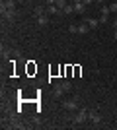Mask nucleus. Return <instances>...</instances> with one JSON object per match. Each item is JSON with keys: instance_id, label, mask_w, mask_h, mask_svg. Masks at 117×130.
<instances>
[{"instance_id": "f257e3e1", "label": "nucleus", "mask_w": 117, "mask_h": 130, "mask_svg": "<svg viewBox=\"0 0 117 130\" xmlns=\"http://www.w3.org/2000/svg\"><path fill=\"white\" fill-rule=\"evenodd\" d=\"M72 122L74 124H84V122H88V109H78L76 113L72 117Z\"/></svg>"}, {"instance_id": "f03ea898", "label": "nucleus", "mask_w": 117, "mask_h": 130, "mask_svg": "<svg viewBox=\"0 0 117 130\" xmlns=\"http://www.w3.org/2000/svg\"><path fill=\"white\" fill-rule=\"evenodd\" d=\"M62 107L67 109L68 113H76L78 109H80V105H78V99H64V101H62Z\"/></svg>"}, {"instance_id": "7ed1b4c3", "label": "nucleus", "mask_w": 117, "mask_h": 130, "mask_svg": "<svg viewBox=\"0 0 117 130\" xmlns=\"http://www.w3.org/2000/svg\"><path fill=\"white\" fill-rule=\"evenodd\" d=\"M88 122H92V124H100V122H101V115L98 113V111H94V109H88Z\"/></svg>"}, {"instance_id": "20e7f679", "label": "nucleus", "mask_w": 117, "mask_h": 130, "mask_svg": "<svg viewBox=\"0 0 117 130\" xmlns=\"http://www.w3.org/2000/svg\"><path fill=\"white\" fill-rule=\"evenodd\" d=\"M64 93H67V91H64V87L61 86V82H57L55 86H53V97H55V99H62V97H64Z\"/></svg>"}, {"instance_id": "39448f33", "label": "nucleus", "mask_w": 117, "mask_h": 130, "mask_svg": "<svg viewBox=\"0 0 117 130\" xmlns=\"http://www.w3.org/2000/svg\"><path fill=\"white\" fill-rule=\"evenodd\" d=\"M2 18H4L6 22H14L16 20V10H4L2 12Z\"/></svg>"}, {"instance_id": "423d86ee", "label": "nucleus", "mask_w": 117, "mask_h": 130, "mask_svg": "<svg viewBox=\"0 0 117 130\" xmlns=\"http://www.w3.org/2000/svg\"><path fill=\"white\" fill-rule=\"evenodd\" d=\"M82 22H84V23H88L90 29H96V27L100 25V20H94V18H82Z\"/></svg>"}, {"instance_id": "0eeeda50", "label": "nucleus", "mask_w": 117, "mask_h": 130, "mask_svg": "<svg viewBox=\"0 0 117 130\" xmlns=\"http://www.w3.org/2000/svg\"><path fill=\"white\" fill-rule=\"evenodd\" d=\"M47 14H49V16H59V14H62V10H61V8H57L55 4H49V6H47Z\"/></svg>"}, {"instance_id": "6e6552de", "label": "nucleus", "mask_w": 117, "mask_h": 130, "mask_svg": "<svg viewBox=\"0 0 117 130\" xmlns=\"http://www.w3.org/2000/svg\"><path fill=\"white\" fill-rule=\"evenodd\" d=\"M74 12H76V14H84V12H86V4H84V2H76V4H74Z\"/></svg>"}, {"instance_id": "1a4fd4ad", "label": "nucleus", "mask_w": 117, "mask_h": 130, "mask_svg": "<svg viewBox=\"0 0 117 130\" xmlns=\"http://www.w3.org/2000/svg\"><path fill=\"white\" fill-rule=\"evenodd\" d=\"M90 31V25H88V23H80V25H78V33H80V35H86V33H88Z\"/></svg>"}, {"instance_id": "9d476101", "label": "nucleus", "mask_w": 117, "mask_h": 130, "mask_svg": "<svg viewBox=\"0 0 117 130\" xmlns=\"http://www.w3.org/2000/svg\"><path fill=\"white\" fill-rule=\"evenodd\" d=\"M37 23H39L41 27L47 25V23H49V16H47V14H43V16H37Z\"/></svg>"}, {"instance_id": "9b49d317", "label": "nucleus", "mask_w": 117, "mask_h": 130, "mask_svg": "<svg viewBox=\"0 0 117 130\" xmlns=\"http://www.w3.org/2000/svg\"><path fill=\"white\" fill-rule=\"evenodd\" d=\"M62 14H74V2L64 6V8H62Z\"/></svg>"}, {"instance_id": "f8f14e48", "label": "nucleus", "mask_w": 117, "mask_h": 130, "mask_svg": "<svg viewBox=\"0 0 117 130\" xmlns=\"http://www.w3.org/2000/svg\"><path fill=\"white\" fill-rule=\"evenodd\" d=\"M109 14H111V12H109V6L103 4V6H101V16H109Z\"/></svg>"}, {"instance_id": "ddd939ff", "label": "nucleus", "mask_w": 117, "mask_h": 130, "mask_svg": "<svg viewBox=\"0 0 117 130\" xmlns=\"http://www.w3.org/2000/svg\"><path fill=\"white\" fill-rule=\"evenodd\" d=\"M33 14H35V16H43V6H35Z\"/></svg>"}, {"instance_id": "4468645a", "label": "nucleus", "mask_w": 117, "mask_h": 130, "mask_svg": "<svg viewBox=\"0 0 117 130\" xmlns=\"http://www.w3.org/2000/svg\"><path fill=\"white\" fill-rule=\"evenodd\" d=\"M61 86L64 87V91H67V93L70 91V89H72V86H70V82H61Z\"/></svg>"}, {"instance_id": "2eb2a0df", "label": "nucleus", "mask_w": 117, "mask_h": 130, "mask_svg": "<svg viewBox=\"0 0 117 130\" xmlns=\"http://www.w3.org/2000/svg\"><path fill=\"white\" fill-rule=\"evenodd\" d=\"M55 6H57V8H61V10H62V8L67 6V0H55Z\"/></svg>"}, {"instance_id": "dca6fc26", "label": "nucleus", "mask_w": 117, "mask_h": 130, "mask_svg": "<svg viewBox=\"0 0 117 130\" xmlns=\"http://www.w3.org/2000/svg\"><path fill=\"white\" fill-rule=\"evenodd\" d=\"M109 12H111V14H117V0L109 4Z\"/></svg>"}, {"instance_id": "f3484780", "label": "nucleus", "mask_w": 117, "mask_h": 130, "mask_svg": "<svg viewBox=\"0 0 117 130\" xmlns=\"http://www.w3.org/2000/svg\"><path fill=\"white\" fill-rule=\"evenodd\" d=\"M109 22V16H100V23H107Z\"/></svg>"}, {"instance_id": "a211bd4d", "label": "nucleus", "mask_w": 117, "mask_h": 130, "mask_svg": "<svg viewBox=\"0 0 117 130\" xmlns=\"http://www.w3.org/2000/svg\"><path fill=\"white\" fill-rule=\"evenodd\" d=\"M68 31H70V33H78V25H74V23H72V25L68 27Z\"/></svg>"}, {"instance_id": "6ab92c4d", "label": "nucleus", "mask_w": 117, "mask_h": 130, "mask_svg": "<svg viewBox=\"0 0 117 130\" xmlns=\"http://www.w3.org/2000/svg\"><path fill=\"white\" fill-rule=\"evenodd\" d=\"M33 122H35V124L39 126V124H41V119H39V117H33Z\"/></svg>"}, {"instance_id": "aec40b11", "label": "nucleus", "mask_w": 117, "mask_h": 130, "mask_svg": "<svg viewBox=\"0 0 117 130\" xmlns=\"http://www.w3.org/2000/svg\"><path fill=\"white\" fill-rule=\"evenodd\" d=\"M45 4L49 6V4H55V0H45Z\"/></svg>"}, {"instance_id": "412c9836", "label": "nucleus", "mask_w": 117, "mask_h": 130, "mask_svg": "<svg viewBox=\"0 0 117 130\" xmlns=\"http://www.w3.org/2000/svg\"><path fill=\"white\" fill-rule=\"evenodd\" d=\"M92 2H96V0H84V4H92Z\"/></svg>"}, {"instance_id": "4be33fe9", "label": "nucleus", "mask_w": 117, "mask_h": 130, "mask_svg": "<svg viewBox=\"0 0 117 130\" xmlns=\"http://www.w3.org/2000/svg\"><path fill=\"white\" fill-rule=\"evenodd\" d=\"M96 2H98L100 6H103V2H106V0H96Z\"/></svg>"}, {"instance_id": "5701e85b", "label": "nucleus", "mask_w": 117, "mask_h": 130, "mask_svg": "<svg viewBox=\"0 0 117 130\" xmlns=\"http://www.w3.org/2000/svg\"><path fill=\"white\" fill-rule=\"evenodd\" d=\"M113 27H115V29H117V18H115V20H113Z\"/></svg>"}, {"instance_id": "b1692460", "label": "nucleus", "mask_w": 117, "mask_h": 130, "mask_svg": "<svg viewBox=\"0 0 117 130\" xmlns=\"http://www.w3.org/2000/svg\"><path fill=\"white\" fill-rule=\"evenodd\" d=\"M113 37H115V39H117V29H115V31H113Z\"/></svg>"}, {"instance_id": "393cba45", "label": "nucleus", "mask_w": 117, "mask_h": 130, "mask_svg": "<svg viewBox=\"0 0 117 130\" xmlns=\"http://www.w3.org/2000/svg\"><path fill=\"white\" fill-rule=\"evenodd\" d=\"M72 2H74V4H76V2H84V0H72Z\"/></svg>"}, {"instance_id": "a878e982", "label": "nucleus", "mask_w": 117, "mask_h": 130, "mask_svg": "<svg viewBox=\"0 0 117 130\" xmlns=\"http://www.w3.org/2000/svg\"><path fill=\"white\" fill-rule=\"evenodd\" d=\"M18 2H20V4H23V2H25V0H18Z\"/></svg>"}, {"instance_id": "bb28decb", "label": "nucleus", "mask_w": 117, "mask_h": 130, "mask_svg": "<svg viewBox=\"0 0 117 130\" xmlns=\"http://www.w3.org/2000/svg\"><path fill=\"white\" fill-rule=\"evenodd\" d=\"M115 18H117V14H115Z\"/></svg>"}]
</instances>
